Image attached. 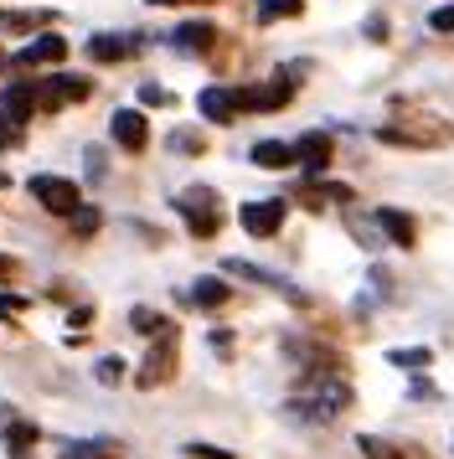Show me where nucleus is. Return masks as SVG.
<instances>
[{
    "instance_id": "f257e3e1",
    "label": "nucleus",
    "mask_w": 454,
    "mask_h": 459,
    "mask_svg": "<svg viewBox=\"0 0 454 459\" xmlns=\"http://www.w3.org/2000/svg\"><path fill=\"white\" fill-rule=\"evenodd\" d=\"M346 403H351L346 382H336V377H315V382H310L305 393L294 397V413L320 418V423H326V418H336L341 408H346Z\"/></svg>"
},
{
    "instance_id": "f03ea898",
    "label": "nucleus",
    "mask_w": 454,
    "mask_h": 459,
    "mask_svg": "<svg viewBox=\"0 0 454 459\" xmlns=\"http://www.w3.org/2000/svg\"><path fill=\"white\" fill-rule=\"evenodd\" d=\"M31 196H37L47 212H57V217H73L78 202H83L78 186H73V181H62V176H37V181H31Z\"/></svg>"
},
{
    "instance_id": "7ed1b4c3",
    "label": "nucleus",
    "mask_w": 454,
    "mask_h": 459,
    "mask_svg": "<svg viewBox=\"0 0 454 459\" xmlns=\"http://www.w3.org/2000/svg\"><path fill=\"white\" fill-rule=\"evenodd\" d=\"M170 367H176V335L161 331V341H155L150 356L140 361V377H135V382H140V387H161L165 377H170Z\"/></svg>"
},
{
    "instance_id": "20e7f679",
    "label": "nucleus",
    "mask_w": 454,
    "mask_h": 459,
    "mask_svg": "<svg viewBox=\"0 0 454 459\" xmlns=\"http://www.w3.org/2000/svg\"><path fill=\"white\" fill-rule=\"evenodd\" d=\"M238 222H243V232H253V238H274V232L284 228V202H248V207L238 212Z\"/></svg>"
},
{
    "instance_id": "39448f33",
    "label": "nucleus",
    "mask_w": 454,
    "mask_h": 459,
    "mask_svg": "<svg viewBox=\"0 0 454 459\" xmlns=\"http://www.w3.org/2000/svg\"><path fill=\"white\" fill-rule=\"evenodd\" d=\"M67 57V42H62L57 31H41V37H31V42L21 47L11 63L16 67H47V63H62Z\"/></svg>"
},
{
    "instance_id": "423d86ee",
    "label": "nucleus",
    "mask_w": 454,
    "mask_h": 459,
    "mask_svg": "<svg viewBox=\"0 0 454 459\" xmlns=\"http://www.w3.org/2000/svg\"><path fill=\"white\" fill-rule=\"evenodd\" d=\"M78 99H88V83H83V78H73V73H57V78L37 93V104H47V108L78 104Z\"/></svg>"
},
{
    "instance_id": "0eeeda50",
    "label": "nucleus",
    "mask_w": 454,
    "mask_h": 459,
    "mask_svg": "<svg viewBox=\"0 0 454 459\" xmlns=\"http://www.w3.org/2000/svg\"><path fill=\"white\" fill-rule=\"evenodd\" d=\"M196 108H202V114L212 119V125H227V119H232V114L243 108V99H238L232 88H206L202 99H196Z\"/></svg>"
},
{
    "instance_id": "6e6552de",
    "label": "nucleus",
    "mask_w": 454,
    "mask_h": 459,
    "mask_svg": "<svg viewBox=\"0 0 454 459\" xmlns=\"http://www.w3.org/2000/svg\"><path fill=\"white\" fill-rule=\"evenodd\" d=\"M114 140H119L124 150H144L150 129H144V114H140V108H119V114H114Z\"/></svg>"
},
{
    "instance_id": "1a4fd4ad",
    "label": "nucleus",
    "mask_w": 454,
    "mask_h": 459,
    "mask_svg": "<svg viewBox=\"0 0 454 459\" xmlns=\"http://www.w3.org/2000/svg\"><path fill=\"white\" fill-rule=\"evenodd\" d=\"M0 108H5V119H11V125H26V119H31V108H37V88H31V83H11L5 93H0Z\"/></svg>"
},
{
    "instance_id": "9d476101",
    "label": "nucleus",
    "mask_w": 454,
    "mask_h": 459,
    "mask_svg": "<svg viewBox=\"0 0 454 459\" xmlns=\"http://www.w3.org/2000/svg\"><path fill=\"white\" fill-rule=\"evenodd\" d=\"M170 42L181 47V52H206V47L217 42V26L212 22H186V26H176V37Z\"/></svg>"
},
{
    "instance_id": "9b49d317",
    "label": "nucleus",
    "mask_w": 454,
    "mask_h": 459,
    "mask_svg": "<svg viewBox=\"0 0 454 459\" xmlns=\"http://www.w3.org/2000/svg\"><path fill=\"white\" fill-rule=\"evenodd\" d=\"M294 160H300L310 176H315V170H326L330 166V140H326V134H305V140L294 145Z\"/></svg>"
},
{
    "instance_id": "f8f14e48",
    "label": "nucleus",
    "mask_w": 454,
    "mask_h": 459,
    "mask_svg": "<svg viewBox=\"0 0 454 459\" xmlns=\"http://www.w3.org/2000/svg\"><path fill=\"white\" fill-rule=\"evenodd\" d=\"M181 217H186V228L196 232V238H212V232H217V212L196 207V196H191V191L181 196Z\"/></svg>"
},
{
    "instance_id": "ddd939ff",
    "label": "nucleus",
    "mask_w": 454,
    "mask_h": 459,
    "mask_svg": "<svg viewBox=\"0 0 454 459\" xmlns=\"http://www.w3.org/2000/svg\"><path fill=\"white\" fill-rule=\"evenodd\" d=\"M253 166H264V170H284V166H294V145L264 140V145H253Z\"/></svg>"
},
{
    "instance_id": "4468645a",
    "label": "nucleus",
    "mask_w": 454,
    "mask_h": 459,
    "mask_svg": "<svg viewBox=\"0 0 454 459\" xmlns=\"http://www.w3.org/2000/svg\"><path fill=\"white\" fill-rule=\"evenodd\" d=\"M377 222H382V232H388L397 248H413V217H403V212L382 207V212H377Z\"/></svg>"
},
{
    "instance_id": "2eb2a0df",
    "label": "nucleus",
    "mask_w": 454,
    "mask_h": 459,
    "mask_svg": "<svg viewBox=\"0 0 454 459\" xmlns=\"http://www.w3.org/2000/svg\"><path fill=\"white\" fill-rule=\"evenodd\" d=\"M124 52H129L124 37H93V42H88V57H93V63H119Z\"/></svg>"
},
{
    "instance_id": "dca6fc26",
    "label": "nucleus",
    "mask_w": 454,
    "mask_h": 459,
    "mask_svg": "<svg viewBox=\"0 0 454 459\" xmlns=\"http://www.w3.org/2000/svg\"><path fill=\"white\" fill-rule=\"evenodd\" d=\"M5 444H11V455H26V449L37 444V423H26V418L5 423Z\"/></svg>"
},
{
    "instance_id": "f3484780",
    "label": "nucleus",
    "mask_w": 454,
    "mask_h": 459,
    "mask_svg": "<svg viewBox=\"0 0 454 459\" xmlns=\"http://www.w3.org/2000/svg\"><path fill=\"white\" fill-rule=\"evenodd\" d=\"M227 294H232V290H227L223 279H212V273H206V279H196V284H191V299H196V305H223Z\"/></svg>"
},
{
    "instance_id": "a211bd4d",
    "label": "nucleus",
    "mask_w": 454,
    "mask_h": 459,
    "mask_svg": "<svg viewBox=\"0 0 454 459\" xmlns=\"http://www.w3.org/2000/svg\"><path fill=\"white\" fill-rule=\"evenodd\" d=\"M279 16H300V0H258V22H279Z\"/></svg>"
},
{
    "instance_id": "6ab92c4d",
    "label": "nucleus",
    "mask_w": 454,
    "mask_h": 459,
    "mask_svg": "<svg viewBox=\"0 0 454 459\" xmlns=\"http://www.w3.org/2000/svg\"><path fill=\"white\" fill-rule=\"evenodd\" d=\"M388 361H392V367H429L433 351H429V346H408V351H392Z\"/></svg>"
},
{
    "instance_id": "aec40b11",
    "label": "nucleus",
    "mask_w": 454,
    "mask_h": 459,
    "mask_svg": "<svg viewBox=\"0 0 454 459\" xmlns=\"http://www.w3.org/2000/svg\"><path fill=\"white\" fill-rule=\"evenodd\" d=\"M99 382H103V387H119V382H124V361H119V356H103V361H99Z\"/></svg>"
},
{
    "instance_id": "412c9836",
    "label": "nucleus",
    "mask_w": 454,
    "mask_h": 459,
    "mask_svg": "<svg viewBox=\"0 0 454 459\" xmlns=\"http://www.w3.org/2000/svg\"><path fill=\"white\" fill-rule=\"evenodd\" d=\"M41 16H31V11H0V26L5 31H26V26H37Z\"/></svg>"
},
{
    "instance_id": "4be33fe9",
    "label": "nucleus",
    "mask_w": 454,
    "mask_h": 459,
    "mask_svg": "<svg viewBox=\"0 0 454 459\" xmlns=\"http://www.w3.org/2000/svg\"><path fill=\"white\" fill-rule=\"evenodd\" d=\"M129 325H140V331H150V335L165 331V325H161V315H155V310H144V305H140V310H129Z\"/></svg>"
},
{
    "instance_id": "5701e85b",
    "label": "nucleus",
    "mask_w": 454,
    "mask_h": 459,
    "mask_svg": "<svg viewBox=\"0 0 454 459\" xmlns=\"http://www.w3.org/2000/svg\"><path fill=\"white\" fill-rule=\"evenodd\" d=\"M73 228H78V232H93V228H99V207L88 212V207L78 202V212H73Z\"/></svg>"
},
{
    "instance_id": "b1692460",
    "label": "nucleus",
    "mask_w": 454,
    "mask_h": 459,
    "mask_svg": "<svg viewBox=\"0 0 454 459\" xmlns=\"http://www.w3.org/2000/svg\"><path fill=\"white\" fill-rule=\"evenodd\" d=\"M186 455L191 459H232L227 449H217V444H186Z\"/></svg>"
},
{
    "instance_id": "393cba45",
    "label": "nucleus",
    "mask_w": 454,
    "mask_h": 459,
    "mask_svg": "<svg viewBox=\"0 0 454 459\" xmlns=\"http://www.w3.org/2000/svg\"><path fill=\"white\" fill-rule=\"evenodd\" d=\"M362 449H367V459H397L388 444H382V438H362Z\"/></svg>"
},
{
    "instance_id": "a878e982",
    "label": "nucleus",
    "mask_w": 454,
    "mask_h": 459,
    "mask_svg": "<svg viewBox=\"0 0 454 459\" xmlns=\"http://www.w3.org/2000/svg\"><path fill=\"white\" fill-rule=\"evenodd\" d=\"M21 310H26L21 299H5V294H0V320H11V315H21Z\"/></svg>"
},
{
    "instance_id": "bb28decb",
    "label": "nucleus",
    "mask_w": 454,
    "mask_h": 459,
    "mask_svg": "<svg viewBox=\"0 0 454 459\" xmlns=\"http://www.w3.org/2000/svg\"><path fill=\"white\" fill-rule=\"evenodd\" d=\"M150 5H191V0H150Z\"/></svg>"
},
{
    "instance_id": "cd10ccee",
    "label": "nucleus",
    "mask_w": 454,
    "mask_h": 459,
    "mask_svg": "<svg viewBox=\"0 0 454 459\" xmlns=\"http://www.w3.org/2000/svg\"><path fill=\"white\" fill-rule=\"evenodd\" d=\"M0 186H5V176H0Z\"/></svg>"
}]
</instances>
